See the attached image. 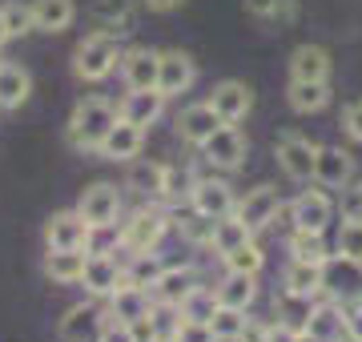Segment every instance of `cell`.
Listing matches in <instances>:
<instances>
[{"label":"cell","mask_w":362,"mask_h":342,"mask_svg":"<svg viewBox=\"0 0 362 342\" xmlns=\"http://www.w3.org/2000/svg\"><path fill=\"white\" fill-rule=\"evenodd\" d=\"M290 222H294V230H314V234H322L326 225L334 222V201H330V194H322V189L298 194L294 206H290Z\"/></svg>","instance_id":"obj_8"},{"label":"cell","mask_w":362,"mask_h":342,"mask_svg":"<svg viewBox=\"0 0 362 342\" xmlns=\"http://www.w3.org/2000/svg\"><path fill=\"white\" fill-rule=\"evenodd\" d=\"M314 158H318V145L310 137H298V133H282L278 137V165H282V173L290 182H310Z\"/></svg>","instance_id":"obj_6"},{"label":"cell","mask_w":362,"mask_h":342,"mask_svg":"<svg viewBox=\"0 0 362 342\" xmlns=\"http://www.w3.org/2000/svg\"><path fill=\"white\" fill-rule=\"evenodd\" d=\"M238 342H270V326L258 322V318H246V326H242Z\"/></svg>","instance_id":"obj_48"},{"label":"cell","mask_w":362,"mask_h":342,"mask_svg":"<svg viewBox=\"0 0 362 342\" xmlns=\"http://www.w3.org/2000/svg\"><path fill=\"white\" fill-rule=\"evenodd\" d=\"M290 109L294 113H322L330 105V85L326 81H290Z\"/></svg>","instance_id":"obj_27"},{"label":"cell","mask_w":362,"mask_h":342,"mask_svg":"<svg viewBox=\"0 0 362 342\" xmlns=\"http://www.w3.org/2000/svg\"><path fill=\"white\" fill-rule=\"evenodd\" d=\"M165 262H161V254H133L129 266H121V282L125 286H141V290H153V282L161 278Z\"/></svg>","instance_id":"obj_34"},{"label":"cell","mask_w":362,"mask_h":342,"mask_svg":"<svg viewBox=\"0 0 362 342\" xmlns=\"http://www.w3.org/2000/svg\"><path fill=\"white\" fill-rule=\"evenodd\" d=\"M342 129H346L354 141H362V101L346 105V113H342Z\"/></svg>","instance_id":"obj_47"},{"label":"cell","mask_w":362,"mask_h":342,"mask_svg":"<svg viewBox=\"0 0 362 342\" xmlns=\"http://www.w3.org/2000/svg\"><path fill=\"white\" fill-rule=\"evenodd\" d=\"M121 53L125 49H121V40L113 33H93V37L81 40L77 53H73V73L81 81H105L121 65Z\"/></svg>","instance_id":"obj_2"},{"label":"cell","mask_w":362,"mask_h":342,"mask_svg":"<svg viewBox=\"0 0 362 342\" xmlns=\"http://www.w3.org/2000/svg\"><path fill=\"white\" fill-rule=\"evenodd\" d=\"M93 234H97V230H93L77 210L52 213V222L45 225V242H49V250H89Z\"/></svg>","instance_id":"obj_7"},{"label":"cell","mask_w":362,"mask_h":342,"mask_svg":"<svg viewBox=\"0 0 362 342\" xmlns=\"http://www.w3.org/2000/svg\"><path fill=\"white\" fill-rule=\"evenodd\" d=\"M221 125H226V121H221L218 113H214V105H209V101H202V105H189V109H185V113L177 117L181 141L194 145V149H202V145H206L209 137H214V133L221 129Z\"/></svg>","instance_id":"obj_14"},{"label":"cell","mask_w":362,"mask_h":342,"mask_svg":"<svg viewBox=\"0 0 362 342\" xmlns=\"http://www.w3.org/2000/svg\"><path fill=\"white\" fill-rule=\"evenodd\" d=\"M310 334H318L322 342H342L346 338V318H342V306L338 302H322V306H314V314H310Z\"/></svg>","instance_id":"obj_35"},{"label":"cell","mask_w":362,"mask_h":342,"mask_svg":"<svg viewBox=\"0 0 362 342\" xmlns=\"http://www.w3.org/2000/svg\"><path fill=\"white\" fill-rule=\"evenodd\" d=\"M89 16H93V25L101 28V33L121 37V33L133 28V0H93Z\"/></svg>","instance_id":"obj_20"},{"label":"cell","mask_w":362,"mask_h":342,"mask_svg":"<svg viewBox=\"0 0 362 342\" xmlns=\"http://www.w3.org/2000/svg\"><path fill=\"white\" fill-rule=\"evenodd\" d=\"M8 40V25H4V13H0V45Z\"/></svg>","instance_id":"obj_53"},{"label":"cell","mask_w":362,"mask_h":342,"mask_svg":"<svg viewBox=\"0 0 362 342\" xmlns=\"http://www.w3.org/2000/svg\"><path fill=\"white\" fill-rule=\"evenodd\" d=\"M85 262H89V250H49L45 274H49L52 282H61V286H73V282H81V274H85Z\"/></svg>","instance_id":"obj_26"},{"label":"cell","mask_w":362,"mask_h":342,"mask_svg":"<svg viewBox=\"0 0 362 342\" xmlns=\"http://www.w3.org/2000/svg\"><path fill=\"white\" fill-rule=\"evenodd\" d=\"M358 270H362V262H358Z\"/></svg>","instance_id":"obj_55"},{"label":"cell","mask_w":362,"mask_h":342,"mask_svg":"<svg viewBox=\"0 0 362 342\" xmlns=\"http://www.w3.org/2000/svg\"><path fill=\"white\" fill-rule=\"evenodd\" d=\"M77 213L93 230H109L117 222V213H121V189L113 182H93L77 201Z\"/></svg>","instance_id":"obj_5"},{"label":"cell","mask_w":362,"mask_h":342,"mask_svg":"<svg viewBox=\"0 0 362 342\" xmlns=\"http://www.w3.org/2000/svg\"><path fill=\"white\" fill-rule=\"evenodd\" d=\"M133 334H137V338H133V342H157L153 334H149V330H133Z\"/></svg>","instance_id":"obj_52"},{"label":"cell","mask_w":362,"mask_h":342,"mask_svg":"<svg viewBox=\"0 0 362 342\" xmlns=\"http://www.w3.org/2000/svg\"><path fill=\"white\" fill-rule=\"evenodd\" d=\"M117 113L105 97H85L73 117H69V145L73 149H101V141L109 137V129L117 125Z\"/></svg>","instance_id":"obj_1"},{"label":"cell","mask_w":362,"mask_h":342,"mask_svg":"<svg viewBox=\"0 0 362 342\" xmlns=\"http://www.w3.org/2000/svg\"><path fill=\"white\" fill-rule=\"evenodd\" d=\"M270 342H294V330H286V326H270Z\"/></svg>","instance_id":"obj_50"},{"label":"cell","mask_w":362,"mask_h":342,"mask_svg":"<svg viewBox=\"0 0 362 342\" xmlns=\"http://www.w3.org/2000/svg\"><path fill=\"white\" fill-rule=\"evenodd\" d=\"M81 282H85V290L93 298H113V290L121 286V262L109 258V254H89Z\"/></svg>","instance_id":"obj_16"},{"label":"cell","mask_w":362,"mask_h":342,"mask_svg":"<svg viewBox=\"0 0 362 342\" xmlns=\"http://www.w3.org/2000/svg\"><path fill=\"white\" fill-rule=\"evenodd\" d=\"M33 93V77L13 61H0V109H21Z\"/></svg>","instance_id":"obj_25"},{"label":"cell","mask_w":362,"mask_h":342,"mask_svg":"<svg viewBox=\"0 0 362 342\" xmlns=\"http://www.w3.org/2000/svg\"><path fill=\"white\" fill-rule=\"evenodd\" d=\"M77 16L73 0H33V28L40 33H65Z\"/></svg>","instance_id":"obj_24"},{"label":"cell","mask_w":362,"mask_h":342,"mask_svg":"<svg viewBox=\"0 0 362 342\" xmlns=\"http://www.w3.org/2000/svg\"><path fill=\"white\" fill-rule=\"evenodd\" d=\"M286 290H294V294H310V298H318L326 290V266H310V262H290V270H286L282 278Z\"/></svg>","instance_id":"obj_33"},{"label":"cell","mask_w":362,"mask_h":342,"mask_svg":"<svg viewBox=\"0 0 362 342\" xmlns=\"http://www.w3.org/2000/svg\"><path fill=\"white\" fill-rule=\"evenodd\" d=\"M294 342H322L318 334H310V330H302V334H294Z\"/></svg>","instance_id":"obj_51"},{"label":"cell","mask_w":362,"mask_h":342,"mask_svg":"<svg viewBox=\"0 0 362 342\" xmlns=\"http://www.w3.org/2000/svg\"><path fill=\"white\" fill-rule=\"evenodd\" d=\"M218 306H233V310H246L250 302H254V294H258V286H254V274H233V270H226V278L218 282Z\"/></svg>","instance_id":"obj_29"},{"label":"cell","mask_w":362,"mask_h":342,"mask_svg":"<svg viewBox=\"0 0 362 342\" xmlns=\"http://www.w3.org/2000/svg\"><path fill=\"white\" fill-rule=\"evenodd\" d=\"M197 177L189 170H181V165H165V177H161V198L165 201H189V194H194Z\"/></svg>","instance_id":"obj_41"},{"label":"cell","mask_w":362,"mask_h":342,"mask_svg":"<svg viewBox=\"0 0 362 342\" xmlns=\"http://www.w3.org/2000/svg\"><path fill=\"white\" fill-rule=\"evenodd\" d=\"M221 262H226V270H233V274H262V266H266V254L258 250V242L250 237L246 246H238V250L221 254Z\"/></svg>","instance_id":"obj_38"},{"label":"cell","mask_w":362,"mask_h":342,"mask_svg":"<svg viewBox=\"0 0 362 342\" xmlns=\"http://www.w3.org/2000/svg\"><path fill=\"white\" fill-rule=\"evenodd\" d=\"M314 298L310 294H294V290H282L278 294V326L294 330V334H302V330L310 326V314H314Z\"/></svg>","instance_id":"obj_23"},{"label":"cell","mask_w":362,"mask_h":342,"mask_svg":"<svg viewBox=\"0 0 362 342\" xmlns=\"http://www.w3.org/2000/svg\"><path fill=\"white\" fill-rule=\"evenodd\" d=\"M202 153H206V161L218 165V170H238V165L246 161V137L238 133V125H221V129L202 145Z\"/></svg>","instance_id":"obj_13"},{"label":"cell","mask_w":362,"mask_h":342,"mask_svg":"<svg viewBox=\"0 0 362 342\" xmlns=\"http://www.w3.org/2000/svg\"><path fill=\"white\" fill-rule=\"evenodd\" d=\"M181 318H185V326H209V318L218 314V294L206 286H194L185 298H181Z\"/></svg>","instance_id":"obj_32"},{"label":"cell","mask_w":362,"mask_h":342,"mask_svg":"<svg viewBox=\"0 0 362 342\" xmlns=\"http://www.w3.org/2000/svg\"><path fill=\"white\" fill-rule=\"evenodd\" d=\"M354 177V158L338 145H318V158H314V182L326 189H346Z\"/></svg>","instance_id":"obj_11"},{"label":"cell","mask_w":362,"mask_h":342,"mask_svg":"<svg viewBox=\"0 0 362 342\" xmlns=\"http://www.w3.org/2000/svg\"><path fill=\"white\" fill-rule=\"evenodd\" d=\"M133 330H149L157 342H169V338H177L181 330H185V318H181L177 306L153 302V306H149V318H145L141 326H133Z\"/></svg>","instance_id":"obj_28"},{"label":"cell","mask_w":362,"mask_h":342,"mask_svg":"<svg viewBox=\"0 0 362 342\" xmlns=\"http://www.w3.org/2000/svg\"><path fill=\"white\" fill-rule=\"evenodd\" d=\"M246 13L262 20H294V0H246Z\"/></svg>","instance_id":"obj_43"},{"label":"cell","mask_w":362,"mask_h":342,"mask_svg":"<svg viewBox=\"0 0 362 342\" xmlns=\"http://www.w3.org/2000/svg\"><path fill=\"white\" fill-rule=\"evenodd\" d=\"M105 318L93 310V306H73L65 318H61V342H89L97 330H101Z\"/></svg>","instance_id":"obj_30"},{"label":"cell","mask_w":362,"mask_h":342,"mask_svg":"<svg viewBox=\"0 0 362 342\" xmlns=\"http://www.w3.org/2000/svg\"><path fill=\"white\" fill-rule=\"evenodd\" d=\"M161 177H165V165L161 161H129V189H137L141 198H161Z\"/></svg>","instance_id":"obj_36"},{"label":"cell","mask_w":362,"mask_h":342,"mask_svg":"<svg viewBox=\"0 0 362 342\" xmlns=\"http://www.w3.org/2000/svg\"><path fill=\"white\" fill-rule=\"evenodd\" d=\"M165 230H169V218H165V213L137 210L129 222L121 225L117 242H121L125 250H133V254H149V250H157V242L165 237Z\"/></svg>","instance_id":"obj_4"},{"label":"cell","mask_w":362,"mask_h":342,"mask_svg":"<svg viewBox=\"0 0 362 342\" xmlns=\"http://www.w3.org/2000/svg\"><path fill=\"white\" fill-rule=\"evenodd\" d=\"M342 318H346V338L362 342V298H354V302L342 310Z\"/></svg>","instance_id":"obj_46"},{"label":"cell","mask_w":362,"mask_h":342,"mask_svg":"<svg viewBox=\"0 0 362 342\" xmlns=\"http://www.w3.org/2000/svg\"><path fill=\"white\" fill-rule=\"evenodd\" d=\"M334 250L342 262H362V213H354V218H346L342 222V230H338V242H334Z\"/></svg>","instance_id":"obj_39"},{"label":"cell","mask_w":362,"mask_h":342,"mask_svg":"<svg viewBox=\"0 0 362 342\" xmlns=\"http://www.w3.org/2000/svg\"><path fill=\"white\" fill-rule=\"evenodd\" d=\"M209 105H214V113L226 125H238L254 109V89H250L246 81H221L218 89H214V97H209Z\"/></svg>","instance_id":"obj_12"},{"label":"cell","mask_w":362,"mask_h":342,"mask_svg":"<svg viewBox=\"0 0 362 342\" xmlns=\"http://www.w3.org/2000/svg\"><path fill=\"white\" fill-rule=\"evenodd\" d=\"M145 4H149L153 13H173V8H181V4H185V0H145Z\"/></svg>","instance_id":"obj_49"},{"label":"cell","mask_w":362,"mask_h":342,"mask_svg":"<svg viewBox=\"0 0 362 342\" xmlns=\"http://www.w3.org/2000/svg\"><path fill=\"white\" fill-rule=\"evenodd\" d=\"M137 334H133V326H125V322H117V318L105 314L101 330H97V342H133Z\"/></svg>","instance_id":"obj_45"},{"label":"cell","mask_w":362,"mask_h":342,"mask_svg":"<svg viewBox=\"0 0 362 342\" xmlns=\"http://www.w3.org/2000/svg\"><path fill=\"white\" fill-rule=\"evenodd\" d=\"M290 81H330V53L318 45H298L290 57Z\"/></svg>","instance_id":"obj_21"},{"label":"cell","mask_w":362,"mask_h":342,"mask_svg":"<svg viewBox=\"0 0 362 342\" xmlns=\"http://www.w3.org/2000/svg\"><path fill=\"white\" fill-rule=\"evenodd\" d=\"M0 13H4L8 37H25V33H33V4H0Z\"/></svg>","instance_id":"obj_44"},{"label":"cell","mask_w":362,"mask_h":342,"mask_svg":"<svg viewBox=\"0 0 362 342\" xmlns=\"http://www.w3.org/2000/svg\"><path fill=\"white\" fill-rule=\"evenodd\" d=\"M161 109H165V97H161L157 89H129V97L121 101V109H117V113L145 129V125H153V121L161 117Z\"/></svg>","instance_id":"obj_19"},{"label":"cell","mask_w":362,"mask_h":342,"mask_svg":"<svg viewBox=\"0 0 362 342\" xmlns=\"http://www.w3.org/2000/svg\"><path fill=\"white\" fill-rule=\"evenodd\" d=\"M177 230H181V237H185V242H194V246H209V242H214V222L202 218V213H194V210L177 222Z\"/></svg>","instance_id":"obj_42"},{"label":"cell","mask_w":362,"mask_h":342,"mask_svg":"<svg viewBox=\"0 0 362 342\" xmlns=\"http://www.w3.org/2000/svg\"><path fill=\"white\" fill-rule=\"evenodd\" d=\"M197 286V274L194 266H165L161 270V278L153 282V302H169V306H181V298L189 294V290Z\"/></svg>","instance_id":"obj_18"},{"label":"cell","mask_w":362,"mask_h":342,"mask_svg":"<svg viewBox=\"0 0 362 342\" xmlns=\"http://www.w3.org/2000/svg\"><path fill=\"white\" fill-rule=\"evenodd\" d=\"M242 326H246V310H233V306H218V314L209 318L214 342H238Z\"/></svg>","instance_id":"obj_40"},{"label":"cell","mask_w":362,"mask_h":342,"mask_svg":"<svg viewBox=\"0 0 362 342\" xmlns=\"http://www.w3.org/2000/svg\"><path fill=\"white\" fill-rule=\"evenodd\" d=\"M233 213H238L254 234H258V230H266V225L282 213V198H278V189H274V185H258V189H250L246 198L238 201V210H233Z\"/></svg>","instance_id":"obj_10"},{"label":"cell","mask_w":362,"mask_h":342,"mask_svg":"<svg viewBox=\"0 0 362 342\" xmlns=\"http://www.w3.org/2000/svg\"><path fill=\"white\" fill-rule=\"evenodd\" d=\"M354 201H358V206H362V185H358V189H354Z\"/></svg>","instance_id":"obj_54"},{"label":"cell","mask_w":362,"mask_h":342,"mask_svg":"<svg viewBox=\"0 0 362 342\" xmlns=\"http://www.w3.org/2000/svg\"><path fill=\"white\" fill-rule=\"evenodd\" d=\"M189 210L202 213V218H209V222H218V218H230V213L238 210V198H233V189L226 182L206 177V182L194 185V194H189Z\"/></svg>","instance_id":"obj_9"},{"label":"cell","mask_w":362,"mask_h":342,"mask_svg":"<svg viewBox=\"0 0 362 342\" xmlns=\"http://www.w3.org/2000/svg\"><path fill=\"white\" fill-rule=\"evenodd\" d=\"M197 81V69H194V57L181 53V49H165V53H157V93L161 97H181V93H189Z\"/></svg>","instance_id":"obj_3"},{"label":"cell","mask_w":362,"mask_h":342,"mask_svg":"<svg viewBox=\"0 0 362 342\" xmlns=\"http://www.w3.org/2000/svg\"><path fill=\"white\" fill-rule=\"evenodd\" d=\"M290 262L326 266L330 262V246H326V237L314 234V230H294V234H290Z\"/></svg>","instance_id":"obj_31"},{"label":"cell","mask_w":362,"mask_h":342,"mask_svg":"<svg viewBox=\"0 0 362 342\" xmlns=\"http://www.w3.org/2000/svg\"><path fill=\"white\" fill-rule=\"evenodd\" d=\"M149 306H153L149 290L125 286V282H121V286L113 290V298H109V318L125 322V326H141L145 318H149Z\"/></svg>","instance_id":"obj_15"},{"label":"cell","mask_w":362,"mask_h":342,"mask_svg":"<svg viewBox=\"0 0 362 342\" xmlns=\"http://www.w3.org/2000/svg\"><path fill=\"white\" fill-rule=\"evenodd\" d=\"M250 237H254V230H250L238 213H230V218H218V222H214V242H209V246L218 254H230V250H238V246H246Z\"/></svg>","instance_id":"obj_37"},{"label":"cell","mask_w":362,"mask_h":342,"mask_svg":"<svg viewBox=\"0 0 362 342\" xmlns=\"http://www.w3.org/2000/svg\"><path fill=\"white\" fill-rule=\"evenodd\" d=\"M141 145H145V129H141V125L117 117V125L109 129V137L101 141V153H105V158H113V161H133L137 153H141Z\"/></svg>","instance_id":"obj_17"},{"label":"cell","mask_w":362,"mask_h":342,"mask_svg":"<svg viewBox=\"0 0 362 342\" xmlns=\"http://www.w3.org/2000/svg\"><path fill=\"white\" fill-rule=\"evenodd\" d=\"M121 73L129 89H157V53L153 49H129L121 53Z\"/></svg>","instance_id":"obj_22"}]
</instances>
